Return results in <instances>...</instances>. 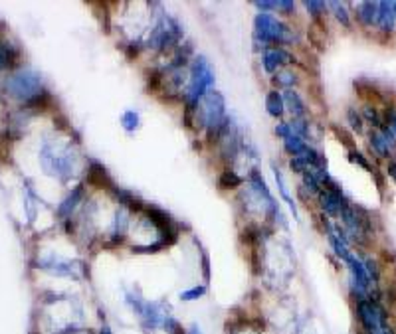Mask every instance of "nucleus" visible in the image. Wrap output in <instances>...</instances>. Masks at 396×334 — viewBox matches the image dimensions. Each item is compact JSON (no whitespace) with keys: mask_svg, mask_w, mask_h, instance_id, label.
Listing matches in <instances>:
<instances>
[{"mask_svg":"<svg viewBox=\"0 0 396 334\" xmlns=\"http://www.w3.org/2000/svg\"><path fill=\"white\" fill-rule=\"evenodd\" d=\"M194 117L200 119V125L208 131V134L212 137L214 134L216 139L222 134V131L226 129L228 125V115H226V103H224V97L218 93V91H210L206 97H204L198 107H194Z\"/></svg>","mask_w":396,"mask_h":334,"instance_id":"1","label":"nucleus"},{"mask_svg":"<svg viewBox=\"0 0 396 334\" xmlns=\"http://www.w3.org/2000/svg\"><path fill=\"white\" fill-rule=\"evenodd\" d=\"M292 28L272 16L270 12H261L254 20V40L261 44H292Z\"/></svg>","mask_w":396,"mask_h":334,"instance_id":"2","label":"nucleus"},{"mask_svg":"<svg viewBox=\"0 0 396 334\" xmlns=\"http://www.w3.org/2000/svg\"><path fill=\"white\" fill-rule=\"evenodd\" d=\"M214 71L208 60L204 56H196L191 67V78H189V109L198 107V103L210 93L214 85Z\"/></svg>","mask_w":396,"mask_h":334,"instance_id":"3","label":"nucleus"},{"mask_svg":"<svg viewBox=\"0 0 396 334\" xmlns=\"http://www.w3.org/2000/svg\"><path fill=\"white\" fill-rule=\"evenodd\" d=\"M6 91L18 101H28V105H32L36 99L46 95L42 79L32 69H20L12 74L11 78L6 79Z\"/></svg>","mask_w":396,"mask_h":334,"instance_id":"4","label":"nucleus"},{"mask_svg":"<svg viewBox=\"0 0 396 334\" xmlns=\"http://www.w3.org/2000/svg\"><path fill=\"white\" fill-rule=\"evenodd\" d=\"M294 54L287 52V50H283V48H270V50H266L264 56H261L264 71H266V74H273V76H275L278 71H282L285 66L294 64Z\"/></svg>","mask_w":396,"mask_h":334,"instance_id":"5","label":"nucleus"},{"mask_svg":"<svg viewBox=\"0 0 396 334\" xmlns=\"http://www.w3.org/2000/svg\"><path fill=\"white\" fill-rule=\"evenodd\" d=\"M396 14L392 11V2H378V16H376V26L383 34L395 32Z\"/></svg>","mask_w":396,"mask_h":334,"instance_id":"6","label":"nucleus"},{"mask_svg":"<svg viewBox=\"0 0 396 334\" xmlns=\"http://www.w3.org/2000/svg\"><path fill=\"white\" fill-rule=\"evenodd\" d=\"M283 103H285V109L294 115V119H303L306 117V101L299 97V93L294 90L283 91Z\"/></svg>","mask_w":396,"mask_h":334,"instance_id":"7","label":"nucleus"},{"mask_svg":"<svg viewBox=\"0 0 396 334\" xmlns=\"http://www.w3.org/2000/svg\"><path fill=\"white\" fill-rule=\"evenodd\" d=\"M111 190L115 192V198L119 200V204L123 206L125 210H131V212H143L145 210V204L139 200L135 194H131V192H127L123 188H117V186H114Z\"/></svg>","mask_w":396,"mask_h":334,"instance_id":"8","label":"nucleus"},{"mask_svg":"<svg viewBox=\"0 0 396 334\" xmlns=\"http://www.w3.org/2000/svg\"><path fill=\"white\" fill-rule=\"evenodd\" d=\"M266 111L270 117L275 119H282L283 113H285V103H283V93H280L278 90H272L266 95Z\"/></svg>","mask_w":396,"mask_h":334,"instance_id":"9","label":"nucleus"},{"mask_svg":"<svg viewBox=\"0 0 396 334\" xmlns=\"http://www.w3.org/2000/svg\"><path fill=\"white\" fill-rule=\"evenodd\" d=\"M376 16H378V2H361L357 6V20L362 26H373V24H376Z\"/></svg>","mask_w":396,"mask_h":334,"instance_id":"10","label":"nucleus"},{"mask_svg":"<svg viewBox=\"0 0 396 334\" xmlns=\"http://www.w3.org/2000/svg\"><path fill=\"white\" fill-rule=\"evenodd\" d=\"M88 176H90V182H95L97 186H105V188H114V182L109 179V174L105 172V168L100 165V162H91L90 170H88Z\"/></svg>","mask_w":396,"mask_h":334,"instance_id":"11","label":"nucleus"},{"mask_svg":"<svg viewBox=\"0 0 396 334\" xmlns=\"http://www.w3.org/2000/svg\"><path fill=\"white\" fill-rule=\"evenodd\" d=\"M283 148H285V153H289L292 156H301L309 148V145H307L301 137L292 133L283 139Z\"/></svg>","mask_w":396,"mask_h":334,"instance_id":"12","label":"nucleus"},{"mask_svg":"<svg viewBox=\"0 0 396 334\" xmlns=\"http://www.w3.org/2000/svg\"><path fill=\"white\" fill-rule=\"evenodd\" d=\"M81 192H83V186H78V188L74 190V192H69V196L66 198V200L60 204V212H57V214H60L62 218H66V216H71V212H74V210L78 208L79 200H81V196H83Z\"/></svg>","mask_w":396,"mask_h":334,"instance_id":"13","label":"nucleus"},{"mask_svg":"<svg viewBox=\"0 0 396 334\" xmlns=\"http://www.w3.org/2000/svg\"><path fill=\"white\" fill-rule=\"evenodd\" d=\"M273 81H275V85H280V88H285V91L292 90L294 85H297V74L294 71V67H283L282 71H278L275 76H273Z\"/></svg>","mask_w":396,"mask_h":334,"instance_id":"14","label":"nucleus"},{"mask_svg":"<svg viewBox=\"0 0 396 334\" xmlns=\"http://www.w3.org/2000/svg\"><path fill=\"white\" fill-rule=\"evenodd\" d=\"M244 180L240 179L238 176L236 172L234 170H224L222 174H220V179H218V184H220V188H224V190H234V188H238L240 184H242Z\"/></svg>","mask_w":396,"mask_h":334,"instance_id":"15","label":"nucleus"},{"mask_svg":"<svg viewBox=\"0 0 396 334\" xmlns=\"http://www.w3.org/2000/svg\"><path fill=\"white\" fill-rule=\"evenodd\" d=\"M139 125H141V117H139V113L137 111H125L121 115V127H123L125 131L129 134H133L139 129Z\"/></svg>","mask_w":396,"mask_h":334,"instance_id":"16","label":"nucleus"},{"mask_svg":"<svg viewBox=\"0 0 396 334\" xmlns=\"http://www.w3.org/2000/svg\"><path fill=\"white\" fill-rule=\"evenodd\" d=\"M362 119L371 123L374 129H383V127H385V123H383V115L378 113V109H376L374 105H367V107H364V111H362Z\"/></svg>","mask_w":396,"mask_h":334,"instance_id":"17","label":"nucleus"},{"mask_svg":"<svg viewBox=\"0 0 396 334\" xmlns=\"http://www.w3.org/2000/svg\"><path fill=\"white\" fill-rule=\"evenodd\" d=\"M327 6L333 11V14L337 16V20L343 26H351V16H349V11L343 2H327Z\"/></svg>","mask_w":396,"mask_h":334,"instance_id":"18","label":"nucleus"},{"mask_svg":"<svg viewBox=\"0 0 396 334\" xmlns=\"http://www.w3.org/2000/svg\"><path fill=\"white\" fill-rule=\"evenodd\" d=\"M204 295H206V287H204V285H194L191 289L182 291L179 297H181V301L193 302V301H198V299H203Z\"/></svg>","mask_w":396,"mask_h":334,"instance_id":"19","label":"nucleus"},{"mask_svg":"<svg viewBox=\"0 0 396 334\" xmlns=\"http://www.w3.org/2000/svg\"><path fill=\"white\" fill-rule=\"evenodd\" d=\"M275 172V184H278V188H280V192H282V198L285 202H287V206L292 208V212H294V216H297V210H295V202L294 198L289 196V192H287V186H285V182H283V176L278 172V170H273Z\"/></svg>","mask_w":396,"mask_h":334,"instance_id":"20","label":"nucleus"},{"mask_svg":"<svg viewBox=\"0 0 396 334\" xmlns=\"http://www.w3.org/2000/svg\"><path fill=\"white\" fill-rule=\"evenodd\" d=\"M306 4V11L313 16V18H321L325 12H327V2H319V0H307L303 2Z\"/></svg>","mask_w":396,"mask_h":334,"instance_id":"21","label":"nucleus"},{"mask_svg":"<svg viewBox=\"0 0 396 334\" xmlns=\"http://www.w3.org/2000/svg\"><path fill=\"white\" fill-rule=\"evenodd\" d=\"M364 269H367V273H369V279H371V283L376 285L378 283V279H381V267H378V263L374 261L373 257H367L364 261Z\"/></svg>","mask_w":396,"mask_h":334,"instance_id":"22","label":"nucleus"},{"mask_svg":"<svg viewBox=\"0 0 396 334\" xmlns=\"http://www.w3.org/2000/svg\"><path fill=\"white\" fill-rule=\"evenodd\" d=\"M347 119L351 123L353 131H357V133H362V127H364V119H362V115L357 109H349L347 111Z\"/></svg>","mask_w":396,"mask_h":334,"instance_id":"23","label":"nucleus"},{"mask_svg":"<svg viewBox=\"0 0 396 334\" xmlns=\"http://www.w3.org/2000/svg\"><path fill=\"white\" fill-rule=\"evenodd\" d=\"M349 160H351L353 165H359V167H362L364 170H369V172H374L373 165H369V160H367L359 151H355V148L349 151Z\"/></svg>","mask_w":396,"mask_h":334,"instance_id":"24","label":"nucleus"},{"mask_svg":"<svg viewBox=\"0 0 396 334\" xmlns=\"http://www.w3.org/2000/svg\"><path fill=\"white\" fill-rule=\"evenodd\" d=\"M292 133H294V131H292V125H289L287 121H282L280 125H278V127H275V134H278L280 139H285L287 134H292Z\"/></svg>","mask_w":396,"mask_h":334,"instance_id":"25","label":"nucleus"},{"mask_svg":"<svg viewBox=\"0 0 396 334\" xmlns=\"http://www.w3.org/2000/svg\"><path fill=\"white\" fill-rule=\"evenodd\" d=\"M275 11L294 12L295 11V2H292V0H275Z\"/></svg>","mask_w":396,"mask_h":334,"instance_id":"26","label":"nucleus"},{"mask_svg":"<svg viewBox=\"0 0 396 334\" xmlns=\"http://www.w3.org/2000/svg\"><path fill=\"white\" fill-rule=\"evenodd\" d=\"M256 6L264 12L275 11V0H264V2H256Z\"/></svg>","mask_w":396,"mask_h":334,"instance_id":"27","label":"nucleus"},{"mask_svg":"<svg viewBox=\"0 0 396 334\" xmlns=\"http://www.w3.org/2000/svg\"><path fill=\"white\" fill-rule=\"evenodd\" d=\"M386 174L396 182V160H388L386 162Z\"/></svg>","mask_w":396,"mask_h":334,"instance_id":"28","label":"nucleus"},{"mask_svg":"<svg viewBox=\"0 0 396 334\" xmlns=\"http://www.w3.org/2000/svg\"><path fill=\"white\" fill-rule=\"evenodd\" d=\"M186 334H204V333H203V328H200L198 324L194 323V324H191V326H189V330H186Z\"/></svg>","mask_w":396,"mask_h":334,"instance_id":"29","label":"nucleus"},{"mask_svg":"<svg viewBox=\"0 0 396 334\" xmlns=\"http://www.w3.org/2000/svg\"><path fill=\"white\" fill-rule=\"evenodd\" d=\"M385 127H388V129L392 131V134H395V139H396V115H395V119L388 123V125H385Z\"/></svg>","mask_w":396,"mask_h":334,"instance_id":"30","label":"nucleus"},{"mask_svg":"<svg viewBox=\"0 0 396 334\" xmlns=\"http://www.w3.org/2000/svg\"><path fill=\"white\" fill-rule=\"evenodd\" d=\"M100 334H114V330H111V328H109L107 324H103L102 328H100Z\"/></svg>","mask_w":396,"mask_h":334,"instance_id":"31","label":"nucleus"},{"mask_svg":"<svg viewBox=\"0 0 396 334\" xmlns=\"http://www.w3.org/2000/svg\"><path fill=\"white\" fill-rule=\"evenodd\" d=\"M392 11H395V14H396V2H392Z\"/></svg>","mask_w":396,"mask_h":334,"instance_id":"32","label":"nucleus"}]
</instances>
